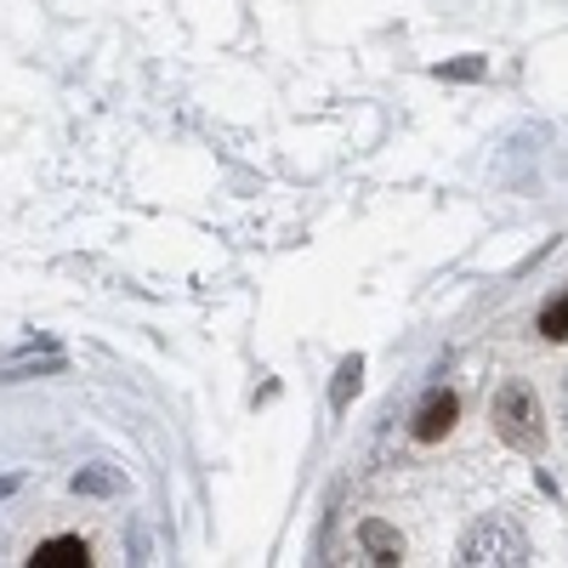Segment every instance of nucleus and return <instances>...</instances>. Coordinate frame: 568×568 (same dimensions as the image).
Here are the masks:
<instances>
[{
  "instance_id": "4",
  "label": "nucleus",
  "mask_w": 568,
  "mask_h": 568,
  "mask_svg": "<svg viewBox=\"0 0 568 568\" xmlns=\"http://www.w3.org/2000/svg\"><path fill=\"white\" fill-rule=\"evenodd\" d=\"M29 562H34V568H85V562H91V546H85L80 535H58V540L34 546Z\"/></svg>"
},
{
  "instance_id": "8",
  "label": "nucleus",
  "mask_w": 568,
  "mask_h": 568,
  "mask_svg": "<svg viewBox=\"0 0 568 568\" xmlns=\"http://www.w3.org/2000/svg\"><path fill=\"white\" fill-rule=\"evenodd\" d=\"M540 336H546V342H568V291H562L557 302H546V313H540Z\"/></svg>"
},
{
  "instance_id": "3",
  "label": "nucleus",
  "mask_w": 568,
  "mask_h": 568,
  "mask_svg": "<svg viewBox=\"0 0 568 568\" xmlns=\"http://www.w3.org/2000/svg\"><path fill=\"white\" fill-rule=\"evenodd\" d=\"M455 420H460V398L444 393V387H433V393L420 398V409H415V420H409V433H415L420 444H438V438L455 433Z\"/></svg>"
},
{
  "instance_id": "1",
  "label": "nucleus",
  "mask_w": 568,
  "mask_h": 568,
  "mask_svg": "<svg viewBox=\"0 0 568 568\" xmlns=\"http://www.w3.org/2000/svg\"><path fill=\"white\" fill-rule=\"evenodd\" d=\"M495 433H500V444H511L517 455H540V449H546V415H540L535 387H524V382L500 387V398H495Z\"/></svg>"
},
{
  "instance_id": "7",
  "label": "nucleus",
  "mask_w": 568,
  "mask_h": 568,
  "mask_svg": "<svg viewBox=\"0 0 568 568\" xmlns=\"http://www.w3.org/2000/svg\"><path fill=\"white\" fill-rule=\"evenodd\" d=\"M358 387H364V358H347V364L336 369V382H329V404L347 409V404L358 398Z\"/></svg>"
},
{
  "instance_id": "2",
  "label": "nucleus",
  "mask_w": 568,
  "mask_h": 568,
  "mask_svg": "<svg viewBox=\"0 0 568 568\" xmlns=\"http://www.w3.org/2000/svg\"><path fill=\"white\" fill-rule=\"evenodd\" d=\"M460 562H471V568H524L529 562V546H524V535H517L506 517H484V524H471L466 529V540H460Z\"/></svg>"
},
{
  "instance_id": "10",
  "label": "nucleus",
  "mask_w": 568,
  "mask_h": 568,
  "mask_svg": "<svg viewBox=\"0 0 568 568\" xmlns=\"http://www.w3.org/2000/svg\"><path fill=\"white\" fill-rule=\"evenodd\" d=\"M562 420H568V382H562Z\"/></svg>"
},
{
  "instance_id": "6",
  "label": "nucleus",
  "mask_w": 568,
  "mask_h": 568,
  "mask_svg": "<svg viewBox=\"0 0 568 568\" xmlns=\"http://www.w3.org/2000/svg\"><path fill=\"white\" fill-rule=\"evenodd\" d=\"M125 489V478L114 466H80L74 471V495H120Z\"/></svg>"
},
{
  "instance_id": "9",
  "label": "nucleus",
  "mask_w": 568,
  "mask_h": 568,
  "mask_svg": "<svg viewBox=\"0 0 568 568\" xmlns=\"http://www.w3.org/2000/svg\"><path fill=\"white\" fill-rule=\"evenodd\" d=\"M484 69H489L484 58H460V63H444L438 80H484Z\"/></svg>"
},
{
  "instance_id": "5",
  "label": "nucleus",
  "mask_w": 568,
  "mask_h": 568,
  "mask_svg": "<svg viewBox=\"0 0 568 568\" xmlns=\"http://www.w3.org/2000/svg\"><path fill=\"white\" fill-rule=\"evenodd\" d=\"M358 540H364V551H369L375 562H398V557H404L398 529H387L382 517H364V524H358Z\"/></svg>"
}]
</instances>
